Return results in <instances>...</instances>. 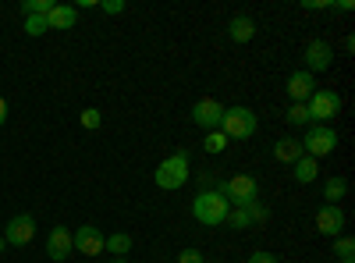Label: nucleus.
Masks as SVG:
<instances>
[{
	"instance_id": "5701e85b",
	"label": "nucleus",
	"mask_w": 355,
	"mask_h": 263,
	"mask_svg": "<svg viewBox=\"0 0 355 263\" xmlns=\"http://www.w3.org/2000/svg\"><path fill=\"white\" fill-rule=\"evenodd\" d=\"M21 11H25V15H43V18H46V15L53 11V0H21Z\"/></svg>"
},
{
	"instance_id": "ddd939ff",
	"label": "nucleus",
	"mask_w": 355,
	"mask_h": 263,
	"mask_svg": "<svg viewBox=\"0 0 355 263\" xmlns=\"http://www.w3.org/2000/svg\"><path fill=\"white\" fill-rule=\"evenodd\" d=\"M316 231H320V235L338 239L341 231H345V210L341 207H331V203H327V207H320L316 210Z\"/></svg>"
},
{
	"instance_id": "6ab92c4d",
	"label": "nucleus",
	"mask_w": 355,
	"mask_h": 263,
	"mask_svg": "<svg viewBox=\"0 0 355 263\" xmlns=\"http://www.w3.org/2000/svg\"><path fill=\"white\" fill-rule=\"evenodd\" d=\"M345 192H348L345 178H327V182H323V199H327L331 207H338V199H345Z\"/></svg>"
},
{
	"instance_id": "1a4fd4ad",
	"label": "nucleus",
	"mask_w": 355,
	"mask_h": 263,
	"mask_svg": "<svg viewBox=\"0 0 355 263\" xmlns=\"http://www.w3.org/2000/svg\"><path fill=\"white\" fill-rule=\"evenodd\" d=\"M334 65V46L327 40H309L306 43V71L316 75V71H327Z\"/></svg>"
},
{
	"instance_id": "a211bd4d",
	"label": "nucleus",
	"mask_w": 355,
	"mask_h": 263,
	"mask_svg": "<svg viewBox=\"0 0 355 263\" xmlns=\"http://www.w3.org/2000/svg\"><path fill=\"white\" fill-rule=\"evenodd\" d=\"M103 249L114 253V256H125V253H132V235H125V231H117V235H107V239H103Z\"/></svg>"
},
{
	"instance_id": "4be33fe9",
	"label": "nucleus",
	"mask_w": 355,
	"mask_h": 263,
	"mask_svg": "<svg viewBox=\"0 0 355 263\" xmlns=\"http://www.w3.org/2000/svg\"><path fill=\"white\" fill-rule=\"evenodd\" d=\"M334 256L338 260H355V239L352 235H338L334 239Z\"/></svg>"
},
{
	"instance_id": "39448f33",
	"label": "nucleus",
	"mask_w": 355,
	"mask_h": 263,
	"mask_svg": "<svg viewBox=\"0 0 355 263\" xmlns=\"http://www.w3.org/2000/svg\"><path fill=\"white\" fill-rule=\"evenodd\" d=\"M299 142H302V153H306V157L320 160V157H327V153L338 150V132H334L331 125H313V128L306 132V139H299Z\"/></svg>"
},
{
	"instance_id": "393cba45",
	"label": "nucleus",
	"mask_w": 355,
	"mask_h": 263,
	"mask_svg": "<svg viewBox=\"0 0 355 263\" xmlns=\"http://www.w3.org/2000/svg\"><path fill=\"white\" fill-rule=\"evenodd\" d=\"M306 121H309L306 103H291V107H288V125H306Z\"/></svg>"
},
{
	"instance_id": "7ed1b4c3",
	"label": "nucleus",
	"mask_w": 355,
	"mask_h": 263,
	"mask_svg": "<svg viewBox=\"0 0 355 263\" xmlns=\"http://www.w3.org/2000/svg\"><path fill=\"white\" fill-rule=\"evenodd\" d=\"M217 192L227 199L231 210H245V207H252V203L259 199V182L249 178V174H231V178H224L217 185Z\"/></svg>"
},
{
	"instance_id": "473e14b6",
	"label": "nucleus",
	"mask_w": 355,
	"mask_h": 263,
	"mask_svg": "<svg viewBox=\"0 0 355 263\" xmlns=\"http://www.w3.org/2000/svg\"><path fill=\"white\" fill-rule=\"evenodd\" d=\"M110 263H128V260H125V256H114V260H110Z\"/></svg>"
},
{
	"instance_id": "f704fd0d",
	"label": "nucleus",
	"mask_w": 355,
	"mask_h": 263,
	"mask_svg": "<svg viewBox=\"0 0 355 263\" xmlns=\"http://www.w3.org/2000/svg\"><path fill=\"white\" fill-rule=\"evenodd\" d=\"M341 263H355V260H341Z\"/></svg>"
},
{
	"instance_id": "412c9836",
	"label": "nucleus",
	"mask_w": 355,
	"mask_h": 263,
	"mask_svg": "<svg viewBox=\"0 0 355 263\" xmlns=\"http://www.w3.org/2000/svg\"><path fill=\"white\" fill-rule=\"evenodd\" d=\"M224 224H227L231 231H245V228H252V214H249V207H245V210H231Z\"/></svg>"
},
{
	"instance_id": "b1692460",
	"label": "nucleus",
	"mask_w": 355,
	"mask_h": 263,
	"mask_svg": "<svg viewBox=\"0 0 355 263\" xmlns=\"http://www.w3.org/2000/svg\"><path fill=\"white\" fill-rule=\"evenodd\" d=\"M46 28H50V25H46L43 15H25V33H28V36H43Z\"/></svg>"
},
{
	"instance_id": "72a5a7b5",
	"label": "nucleus",
	"mask_w": 355,
	"mask_h": 263,
	"mask_svg": "<svg viewBox=\"0 0 355 263\" xmlns=\"http://www.w3.org/2000/svg\"><path fill=\"white\" fill-rule=\"evenodd\" d=\"M4 246H8V242H4V235H0V253H4Z\"/></svg>"
},
{
	"instance_id": "dca6fc26",
	"label": "nucleus",
	"mask_w": 355,
	"mask_h": 263,
	"mask_svg": "<svg viewBox=\"0 0 355 263\" xmlns=\"http://www.w3.org/2000/svg\"><path fill=\"white\" fill-rule=\"evenodd\" d=\"M75 22H78V8H71V4H53V11L46 15L50 28H71Z\"/></svg>"
},
{
	"instance_id": "bb28decb",
	"label": "nucleus",
	"mask_w": 355,
	"mask_h": 263,
	"mask_svg": "<svg viewBox=\"0 0 355 263\" xmlns=\"http://www.w3.org/2000/svg\"><path fill=\"white\" fill-rule=\"evenodd\" d=\"M178 263H206V256L199 249H182L178 253Z\"/></svg>"
},
{
	"instance_id": "c85d7f7f",
	"label": "nucleus",
	"mask_w": 355,
	"mask_h": 263,
	"mask_svg": "<svg viewBox=\"0 0 355 263\" xmlns=\"http://www.w3.org/2000/svg\"><path fill=\"white\" fill-rule=\"evenodd\" d=\"M249 214H252V224H263V221H266V207H263L259 199H256L252 207H249Z\"/></svg>"
},
{
	"instance_id": "aec40b11",
	"label": "nucleus",
	"mask_w": 355,
	"mask_h": 263,
	"mask_svg": "<svg viewBox=\"0 0 355 263\" xmlns=\"http://www.w3.org/2000/svg\"><path fill=\"white\" fill-rule=\"evenodd\" d=\"M227 142H231V139H227L220 128H214V132H206L202 150H206V153H224V150H227Z\"/></svg>"
},
{
	"instance_id": "f257e3e1",
	"label": "nucleus",
	"mask_w": 355,
	"mask_h": 263,
	"mask_svg": "<svg viewBox=\"0 0 355 263\" xmlns=\"http://www.w3.org/2000/svg\"><path fill=\"white\" fill-rule=\"evenodd\" d=\"M189 178H192V160H189V153H185V150H178V153L164 157V160H160V167H157V174H153V182H157L164 192L182 189Z\"/></svg>"
},
{
	"instance_id": "2eb2a0df",
	"label": "nucleus",
	"mask_w": 355,
	"mask_h": 263,
	"mask_svg": "<svg viewBox=\"0 0 355 263\" xmlns=\"http://www.w3.org/2000/svg\"><path fill=\"white\" fill-rule=\"evenodd\" d=\"M227 36H231L234 43H249V40L256 36V22H252L249 15H234V18L227 22Z\"/></svg>"
},
{
	"instance_id": "f3484780",
	"label": "nucleus",
	"mask_w": 355,
	"mask_h": 263,
	"mask_svg": "<svg viewBox=\"0 0 355 263\" xmlns=\"http://www.w3.org/2000/svg\"><path fill=\"white\" fill-rule=\"evenodd\" d=\"M291 167H295L291 174H295V182H299V185H309V182H316V174H320V164H316L313 157H306V153H302L299 160H295Z\"/></svg>"
},
{
	"instance_id": "6e6552de",
	"label": "nucleus",
	"mask_w": 355,
	"mask_h": 263,
	"mask_svg": "<svg viewBox=\"0 0 355 263\" xmlns=\"http://www.w3.org/2000/svg\"><path fill=\"white\" fill-rule=\"evenodd\" d=\"M33 235H36V217H33V214H18V217H11L8 228H4V242H8V246H18V249L33 242Z\"/></svg>"
},
{
	"instance_id": "4468645a",
	"label": "nucleus",
	"mask_w": 355,
	"mask_h": 263,
	"mask_svg": "<svg viewBox=\"0 0 355 263\" xmlns=\"http://www.w3.org/2000/svg\"><path fill=\"white\" fill-rule=\"evenodd\" d=\"M302 157V142L295 139V135H281L277 142H274V160L277 164H295Z\"/></svg>"
},
{
	"instance_id": "2f4dec72",
	"label": "nucleus",
	"mask_w": 355,
	"mask_h": 263,
	"mask_svg": "<svg viewBox=\"0 0 355 263\" xmlns=\"http://www.w3.org/2000/svg\"><path fill=\"white\" fill-rule=\"evenodd\" d=\"M302 8H309V11H323V8H331V4H320V0H306Z\"/></svg>"
},
{
	"instance_id": "a878e982",
	"label": "nucleus",
	"mask_w": 355,
	"mask_h": 263,
	"mask_svg": "<svg viewBox=\"0 0 355 263\" xmlns=\"http://www.w3.org/2000/svg\"><path fill=\"white\" fill-rule=\"evenodd\" d=\"M78 121H82V128H89V132H93V128H100V121H103V118H100V110H96V107H85Z\"/></svg>"
},
{
	"instance_id": "cd10ccee",
	"label": "nucleus",
	"mask_w": 355,
	"mask_h": 263,
	"mask_svg": "<svg viewBox=\"0 0 355 263\" xmlns=\"http://www.w3.org/2000/svg\"><path fill=\"white\" fill-rule=\"evenodd\" d=\"M100 11H103V15H121V11H125V0H103Z\"/></svg>"
},
{
	"instance_id": "f8f14e48",
	"label": "nucleus",
	"mask_w": 355,
	"mask_h": 263,
	"mask_svg": "<svg viewBox=\"0 0 355 263\" xmlns=\"http://www.w3.org/2000/svg\"><path fill=\"white\" fill-rule=\"evenodd\" d=\"M288 96H291V103H306L313 93H316V78L306 71V68H299V71H291L288 75Z\"/></svg>"
},
{
	"instance_id": "c756f323",
	"label": "nucleus",
	"mask_w": 355,
	"mask_h": 263,
	"mask_svg": "<svg viewBox=\"0 0 355 263\" xmlns=\"http://www.w3.org/2000/svg\"><path fill=\"white\" fill-rule=\"evenodd\" d=\"M249 263H277V256H274V253H263V249H259V253H252V256H249Z\"/></svg>"
},
{
	"instance_id": "423d86ee",
	"label": "nucleus",
	"mask_w": 355,
	"mask_h": 263,
	"mask_svg": "<svg viewBox=\"0 0 355 263\" xmlns=\"http://www.w3.org/2000/svg\"><path fill=\"white\" fill-rule=\"evenodd\" d=\"M306 110H309V121H334L338 110H341V96L334 90H316L309 100H306Z\"/></svg>"
},
{
	"instance_id": "20e7f679",
	"label": "nucleus",
	"mask_w": 355,
	"mask_h": 263,
	"mask_svg": "<svg viewBox=\"0 0 355 263\" xmlns=\"http://www.w3.org/2000/svg\"><path fill=\"white\" fill-rule=\"evenodd\" d=\"M256 128H259V121L249 107H224L220 132L227 139H249V135H256Z\"/></svg>"
},
{
	"instance_id": "9d476101",
	"label": "nucleus",
	"mask_w": 355,
	"mask_h": 263,
	"mask_svg": "<svg viewBox=\"0 0 355 263\" xmlns=\"http://www.w3.org/2000/svg\"><path fill=\"white\" fill-rule=\"evenodd\" d=\"M103 231L93 228V224H82L78 231H71V246L82 253V256H100L103 253Z\"/></svg>"
},
{
	"instance_id": "0eeeda50",
	"label": "nucleus",
	"mask_w": 355,
	"mask_h": 263,
	"mask_svg": "<svg viewBox=\"0 0 355 263\" xmlns=\"http://www.w3.org/2000/svg\"><path fill=\"white\" fill-rule=\"evenodd\" d=\"M220 118H224V103H220V100L202 96V100L192 103V125H199V128H206V132H214V128H220Z\"/></svg>"
},
{
	"instance_id": "9b49d317",
	"label": "nucleus",
	"mask_w": 355,
	"mask_h": 263,
	"mask_svg": "<svg viewBox=\"0 0 355 263\" xmlns=\"http://www.w3.org/2000/svg\"><path fill=\"white\" fill-rule=\"evenodd\" d=\"M75 253V246H71V228H50V239H46V256L53 260V263H64L68 256Z\"/></svg>"
},
{
	"instance_id": "f03ea898",
	"label": "nucleus",
	"mask_w": 355,
	"mask_h": 263,
	"mask_svg": "<svg viewBox=\"0 0 355 263\" xmlns=\"http://www.w3.org/2000/svg\"><path fill=\"white\" fill-rule=\"evenodd\" d=\"M231 207H227V199L217 192V189H202L196 199H192V217L206 228H220L227 221Z\"/></svg>"
},
{
	"instance_id": "7c9ffc66",
	"label": "nucleus",
	"mask_w": 355,
	"mask_h": 263,
	"mask_svg": "<svg viewBox=\"0 0 355 263\" xmlns=\"http://www.w3.org/2000/svg\"><path fill=\"white\" fill-rule=\"evenodd\" d=\"M4 121H8V100L0 96V128H4Z\"/></svg>"
}]
</instances>
